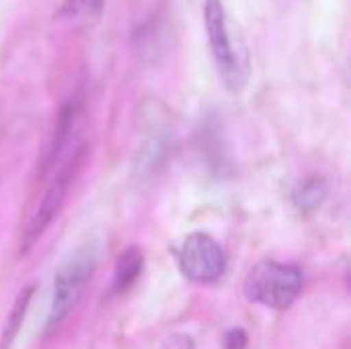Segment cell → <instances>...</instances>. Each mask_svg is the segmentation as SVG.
<instances>
[{
  "label": "cell",
  "mask_w": 351,
  "mask_h": 349,
  "mask_svg": "<svg viewBox=\"0 0 351 349\" xmlns=\"http://www.w3.org/2000/svg\"><path fill=\"white\" fill-rule=\"evenodd\" d=\"M204 23L216 70L230 93H241L251 76V56L239 25L230 19L224 0L204 2Z\"/></svg>",
  "instance_id": "1"
},
{
  "label": "cell",
  "mask_w": 351,
  "mask_h": 349,
  "mask_svg": "<svg viewBox=\"0 0 351 349\" xmlns=\"http://www.w3.org/2000/svg\"><path fill=\"white\" fill-rule=\"evenodd\" d=\"M302 286L304 274L298 265L265 259L249 272L245 280V294L251 302L284 311L296 302Z\"/></svg>",
  "instance_id": "2"
},
{
  "label": "cell",
  "mask_w": 351,
  "mask_h": 349,
  "mask_svg": "<svg viewBox=\"0 0 351 349\" xmlns=\"http://www.w3.org/2000/svg\"><path fill=\"white\" fill-rule=\"evenodd\" d=\"M97 265V251L93 247H82L70 255L58 269L51 292V309L47 317V329H58L66 317L80 302Z\"/></svg>",
  "instance_id": "3"
},
{
  "label": "cell",
  "mask_w": 351,
  "mask_h": 349,
  "mask_svg": "<svg viewBox=\"0 0 351 349\" xmlns=\"http://www.w3.org/2000/svg\"><path fill=\"white\" fill-rule=\"evenodd\" d=\"M175 255L181 274L195 284L218 282L226 269V255L222 247L204 232H193L183 239Z\"/></svg>",
  "instance_id": "4"
},
{
  "label": "cell",
  "mask_w": 351,
  "mask_h": 349,
  "mask_svg": "<svg viewBox=\"0 0 351 349\" xmlns=\"http://www.w3.org/2000/svg\"><path fill=\"white\" fill-rule=\"evenodd\" d=\"M82 154H84V148H78V150L66 160V165L60 169L58 177H56V179L51 181V185L47 187V191H45V195H43V200H41V204H39L35 216H33L31 222H29V228H27V232H25L21 251H27V249L45 232V228L53 222V218H58V214H60V210H62V206H64V202H66V195H68V191H70V187H72V181H74V177H76V173H78V169H80V165H82Z\"/></svg>",
  "instance_id": "5"
},
{
  "label": "cell",
  "mask_w": 351,
  "mask_h": 349,
  "mask_svg": "<svg viewBox=\"0 0 351 349\" xmlns=\"http://www.w3.org/2000/svg\"><path fill=\"white\" fill-rule=\"evenodd\" d=\"M142 267H144L142 251L138 247L125 249L117 257V263H115V269H113V292L121 294L128 288H132L138 282V278L142 274Z\"/></svg>",
  "instance_id": "6"
},
{
  "label": "cell",
  "mask_w": 351,
  "mask_h": 349,
  "mask_svg": "<svg viewBox=\"0 0 351 349\" xmlns=\"http://www.w3.org/2000/svg\"><path fill=\"white\" fill-rule=\"evenodd\" d=\"M31 298H33V286H27L14 300L12 309H10V315L6 317V323L2 327V335H0V349H10L21 327H23V321H25V315H27V309L31 304Z\"/></svg>",
  "instance_id": "7"
},
{
  "label": "cell",
  "mask_w": 351,
  "mask_h": 349,
  "mask_svg": "<svg viewBox=\"0 0 351 349\" xmlns=\"http://www.w3.org/2000/svg\"><path fill=\"white\" fill-rule=\"evenodd\" d=\"M327 197V183L323 177H311L304 179L296 191H294V202L302 212H311L315 210L323 200Z\"/></svg>",
  "instance_id": "8"
},
{
  "label": "cell",
  "mask_w": 351,
  "mask_h": 349,
  "mask_svg": "<svg viewBox=\"0 0 351 349\" xmlns=\"http://www.w3.org/2000/svg\"><path fill=\"white\" fill-rule=\"evenodd\" d=\"M105 0H64L60 14L70 19H93L103 10Z\"/></svg>",
  "instance_id": "9"
},
{
  "label": "cell",
  "mask_w": 351,
  "mask_h": 349,
  "mask_svg": "<svg viewBox=\"0 0 351 349\" xmlns=\"http://www.w3.org/2000/svg\"><path fill=\"white\" fill-rule=\"evenodd\" d=\"M247 333L243 329H230L224 335V348L226 349H245L247 348Z\"/></svg>",
  "instance_id": "10"
},
{
  "label": "cell",
  "mask_w": 351,
  "mask_h": 349,
  "mask_svg": "<svg viewBox=\"0 0 351 349\" xmlns=\"http://www.w3.org/2000/svg\"><path fill=\"white\" fill-rule=\"evenodd\" d=\"M193 341H191V337H185V335H173V337H169L165 344H162V348L160 349H193Z\"/></svg>",
  "instance_id": "11"
}]
</instances>
